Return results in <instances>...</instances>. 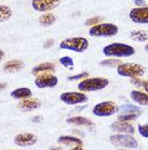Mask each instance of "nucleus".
Here are the masks:
<instances>
[{"label":"nucleus","instance_id":"1","mask_svg":"<svg viewBox=\"0 0 148 150\" xmlns=\"http://www.w3.org/2000/svg\"><path fill=\"white\" fill-rule=\"evenodd\" d=\"M103 53L106 57H116V58H126L131 57L135 53V49L130 45L121 44V42H114L104 47Z\"/></svg>","mask_w":148,"mask_h":150},{"label":"nucleus","instance_id":"2","mask_svg":"<svg viewBox=\"0 0 148 150\" xmlns=\"http://www.w3.org/2000/svg\"><path fill=\"white\" fill-rule=\"evenodd\" d=\"M118 26L111 23H98L93 25L89 30V34L92 37H111L118 34Z\"/></svg>","mask_w":148,"mask_h":150},{"label":"nucleus","instance_id":"3","mask_svg":"<svg viewBox=\"0 0 148 150\" xmlns=\"http://www.w3.org/2000/svg\"><path fill=\"white\" fill-rule=\"evenodd\" d=\"M117 73L123 77L140 79L145 73V68L143 65L136 63H121L117 68Z\"/></svg>","mask_w":148,"mask_h":150},{"label":"nucleus","instance_id":"4","mask_svg":"<svg viewBox=\"0 0 148 150\" xmlns=\"http://www.w3.org/2000/svg\"><path fill=\"white\" fill-rule=\"evenodd\" d=\"M109 84V81L105 77H91L85 79L79 83L78 88L80 91H95L106 88Z\"/></svg>","mask_w":148,"mask_h":150},{"label":"nucleus","instance_id":"5","mask_svg":"<svg viewBox=\"0 0 148 150\" xmlns=\"http://www.w3.org/2000/svg\"><path fill=\"white\" fill-rule=\"evenodd\" d=\"M89 47V41L84 37H71L66 38L59 44V48L71 50L75 52H83Z\"/></svg>","mask_w":148,"mask_h":150},{"label":"nucleus","instance_id":"6","mask_svg":"<svg viewBox=\"0 0 148 150\" xmlns=\"http://www.w3.org/2000/svg\"><path fill=\"white\" fill-rule=\"evenodd\" d=\"M110 142L116 147L124 148V149H136L137 140L131 136V134L119 133L117 135L110 136Z\"/></svg>","mask_w":148,"mask_h":150},{"label":"nucleus","instance_id":"7","mask_svg":"<svg viewBox=\"0 0 148 150\" xmlns=\"http://www.w3.org/2000/svg\"><path fill=\"white\" fill-rule=\"evenodd\" d=\"M118 110V107L112 101H104L97 103L93 108V114L96 116H110L114 115Z\"/></svg>","mask_w":148,"mask_h":150},{"label":"nucleus","instance_id":"8","mask_svg":"<svg viewBox=\"0 0 148 150\" xmlns=\"http://www.w3.org/2000/svg\"><path fill=\"white\" fill-rule=\"evenodd\" d=\"M59 99L66 105H81L89 100L87 95L82 94V93H77V91L63 93L59 96Z\"/></svg>","mask_w":148,"mask_h":150},{"label":"nucleus","instance_id":"9","mask_svg":"<svg viewBox=\"0 0 148 150\" xmlns=\"http://www.w3.org/2000/svg\"><path fill=\"white\" fill-rule=\"evenodd\" d=\"M59 83V79L56 76L51 74H39L35 79V85L38 88H52L55 87Z\"/></svg>","mask_w":148,"mask_h":150},{"label":"nucleus","instance_id":"10","mask_svg":"<svg viewBox=\"0 0 148 150\" xmlns=\"http://www.w3.org/2000/svg\"><path fill=\"white\" fill-rule=\"evenodd\" d=\"M130 19L137 24H148V7L134 8L130 11Z\"/></svg>","mask_w":148,"mask_h":150},{"label":"nucleus","instance_id":"11","mask_svg":"<svg viewBox=\"0 0 148 150\" xmlns=\"http://www.w3.org/2000/svg\"><path fill=\"white\" fill-rule=\"evenodd\" d=\"M61 0H33L31 6L34 10L38 12H49L55 9L59 4Z\"/></svg>","mask_w":148,"mask_h":150},{"label":"nucleus","instance_id":"12","mask_svg":"<svg viewBox=\"0 0 148 150\" xmlns=\"http://www.w3.org/2000/svg\"><path fill=\"white\" fill-rule=\"evenodd\" d=\"M57 143L75 150L82 149V147H83V143H82L81 139L74 137V136H61L57 139Z\"/></svg>","mask_w":148,"mask_h":150},{"label":"nucleus","instance_id":"13","mask_svg":"<svg viewBox=\"0 0 148 150\" xmlns=\"http://www.w3.org/2000/svg\"><path fill=\"white\" fill-rule=\"evenodd\" d=\"M15 145H17L20 147H29L34 146L37 143V136H35L34 134L30 133H25V134H20L16 135L14 138Z\"/></svg>","mask_w":148,"mask_h":150},{"label":"nucleus","instance_id":"14","mask_svg":"<svg viewBox=\"0 0 148 150\" xmlns=\"http://www.w3.org/2000/svg\"><path fill=\"white\" fill-rule=\"evenodd\" d=\"M110 128L117 133H123V134H133L134 127L129 124L126 121H119L115 122L110 125Z\"/></svg>","mask_w":148,"mask_h":150},{"label":"nucleus","instance_id":"15","mask_svg":"<svg viewBox=\"0 0 148 150\" xmlns=\"http://www.w3.org/2000/svg\"><path fill=\"white\" fill-rule=\"evenodd\" d=\"M41 103L38 99L26 98V99H23L22 101L19 103V109L23 112H27V111H33V110L38 109Z\"/></svg>","mask_w":148,"mask_h":150},{"label":"nucleus","instance_id":"16","mask_svg":"<svg viewBox=\"0 0 148 150\" xmlns=\"http://www.w3.org/2000/svg\"><path fill=\"white\" fill-rule=\"evenodd\" d=\"M132 100L141 105H148V95L140 90H132L130 94Z\"/></svg>","mask_w":148,"mask_h":150},{"label":"nucleus","instance_id":"17","mask_svg":"<svg viewBox=\"0 0 148 150\" xmlns=\"http://www.w3.org/2000/svg\"><path fill=\"white\" fill-rule=\"evenodd\" d=\"M55 70V65L53 63H50V62H45V63H41L37 67H35L33 69V73L34 75H39L42 74V73H47V72H53Z\"/></svg>","mask_w":148,"mask_h":150},{"label":"nucleus","instance_id":"18","mask_svg":"<svg viewBox=\"0 0 148 150\" xmlns=\"http://www.w3.org/2000/svg\"><path fill=\"white\" fill-rule=\"evenodd\" d=\"M31 96V90L26 87H21V88H16L11 93V97L14 99H26Z\"/></svg>","mask_w":148,"mask_h":150},{"label":"nucleus","instance_id":"19","mask_svg":"<svg viewBox=\"0 0 148 150\" xmlns=\"http://www.w3.org/2000/svg\"><path fill=\"white\" fill-rule=\"evenodd\" d=\"M67 123L68 124H75V125H83V126H91L93 123L91 120L83 117V116H73L67 119Z\"/></svg>","mask_w":148,"mask_h":150},{"label":"nucleus","instance_id":"20","mask_svg":"<svg viewBox=\"0 0 148 150\" xmlns=\"http://www.w3.org/2000/svg\"><path fill=\"white\" fill-rule=\"evenodd\" d=\"M23 63L22 61H19V60H11V61H8L7 63L4 64V71L7 72H12V71H17L20 69L23 68Z\"/></svg>","mask_w":148,"mask_h":150},{"label":"nucleus","instance_id":"21","mask_svg":"<svg viewBox=\"0 0 148 150\" xmlns=\"http://www.w3.org/2000/svg\"><path fill=\"white\" fill-rule=\"evenodd\" d=\"M56 21V18L54 14L52 13H45L43 15H41L39 19V23L42 26H50L53 23Z\"/></svg>","mask_w":148,"mask_h":150},{"label":"nucleus","instance_id":"22","mask_svg":"<svg viewBox=\"0 0 148 150\" xmlns=\"http://www.w3.org/2000/svg\"><path fill=\"white\" fill-rule=\"evenodd\" d=\"M131 38L135 41H146L148 40V34L145 30H135L131 32Z\"/></svg>","mask_w":148,"mask_h":150},{"label":"nucleus","instance_id":"23","mask_svg":"<svg viewBox=\"0 0 148 150\" xmlns=\"http://www.w3.org/2000/svg\"><path fill=\"white\" fill-rule=\"evenodd\" d=\"M12 16V10L10 7L1 4L0 6V22H6Z\"/></svg>","mask_w":148,"mask_h":150},{"label":"nucleus","instance_id":"24","mask_svg":"<svg viewBox=\"0 0 148 150\" xmlns=\"http://www.w3.org/2000/svg\"><path fill=\"white\" fill-rule=\"evenodd\" d=\"M140 114H141L140 112H134V113L123 112L121 115L118 116V120L119 121H132V120H135Z\"/></svg>","mask_w":148,"mask_h":150},{"label":"nucleus","instance_id":"25","mask_svg":"<svg viewBox=\"0 0 148 150\" xmlns=\"http://www.w3.org/2000/svg\"><path fill=\"white\" fill-rule=\"evenodd\" d=\"M59 62H61V64H62L63 67H65V68H73V67H74V60L68 56L62 57V58L59 59Z\"/></svg>","mask_w":148,"mask_h":150},{"label":"nucleus","instance_id":"26","mask_svg":"<svg viewBox=\"0 0 148 150\" xmlns=\"http://www.w3.org/2000/svg\"><path fill=\"white\" fill-rule=\"evenodd\" d=\"M121 110H122L123 112H130V113L140 112V113H141V110L138 109V108L134 107V105H123V107H121Z\"/></svg>","mask_w":148,"mask_h":150},{"label":"nucleus","instance_id":"27","mask_svg":"<svg viewBox=\"0 0 148 150\" xmlns=\"http://www.w3.org/2000/svg\"><path fill=\"white\" fill-rule=\"evenodd\" d=\"M138 133L143 137L148 138V125H138Z\"/></svg>","mask_w":148,"mask_h":150},{"label":"nucleus","instance_id":"28","mask_svg":"<svg viewBox=\"0 0 148 150\" xmlns=\"http://www.w3.org/2000/svg\"><path fill=\"white\" fill-rule=\"evenodd\" d=\"M117 64H121L120 60H105L101 62V65H107V67H115Z\"/></svg>","mask_w":148,"mask_h":150},{"label":"nucleus","instance_id":"29","mask_svg":"<svg viewBox=\"0 0 148 150\" xmlns=\"http://www.w3.org/2000/svg\"><path fill=\"white\" fill-rule=\"evenodd\" d=\"M102 21V18H92V19H89V20H87V22H85V24L87 25H95V24H98V22H101Z\"/></svg>","mask_w":148,"mask_h":150},{"label":"nucleus","instance_id":"30","mask_svg":"<svg viewBox=\"0 0 148 150\" xmlns=\"http://www.w3.org/2000/svg\"><path fill=\"white\" fill-rule=\"evenodd\" d=\"M89 74L87 73V72H83L81 74H78V75H74V76H69L68 77V81H76V79H82V77H88Z\"/></svg>","mask_w":148,"mask_h":150},{"label":"nucleus","instance_id":"31","mask_svg":"<svg viewBox=\"0 0 148 150\" xmlns=\"http://www.w3.org/2000/svg\"><path fill=\"white\" fill-rule=\"evenodd\" d=\"M53 44H54L53 39H49V40H47V42H45V45H43V47H45V48H49V47H51Z\"/></svg>","mask_w":148,"mask_h":150},{"label":"nucleus","instance_id":"32","mask_svg":"<svg viewBox=\"0 0 148 150\" xmlns=\"http://www.w3.org/2000/svg\"><path fill=\"white\" fill-rule=\"evenodd\" d=\"M134 4H136V6H145L146 2H145V0H134Z\"/></svg>","mask_w":148,"mask_h":150},{"label":"nucleus","instance_id":"33","mask_svg":"<svg viewBox=\"0 0 148 150\" xmlns=\"http://www.w3.org/2000/svg\"><path fill=\"white\" fill-rule=\"evenodd\" d=\"M3 57H4V52L2 51V50H0V60H1Z\"/></svg>","mask_w":148,"mask_h":150},{"label":"nucleus","instance_id":"34","mask_svg":"<svg viewBox=\"0 0 148 150\" xmlns=\"http://www.w3.org/2000/svg\"><path fill=\"white\" fill-rule=\"evenodd\" d=\"M144 88H145V90L147 91V94H148V83H146V84L144 85Z\"/></svg>","mask_w":148,"mask_h":150},{"label":"nucleus","instance_id":"35","mask_svg":"<svg viewBox=\"0 0 148 150\" xmlns=\"http://www.w3.org/2000/svg\"><path fill=\"white\" fill-rule=\"evenodd\" d=\"M6 86H7L6 84H0V90H1V89H3V88H4V87H6Z\"/></svg>","mask_w":148,"mask_h":150},{"label":"nucleus","instance_id":"36","mask_svg":"<svg viewBox=\"0 0 148 150\" xmlns=\"http://www.w3.org/2000/svg\"><path fill=\"white\" fill-rule=\"evenodd\" d=\"M145 50H146V51H147V52H148V45L145 46Z\"/></svg>","mask_w":148,"mask_h":150}]
</instances>
